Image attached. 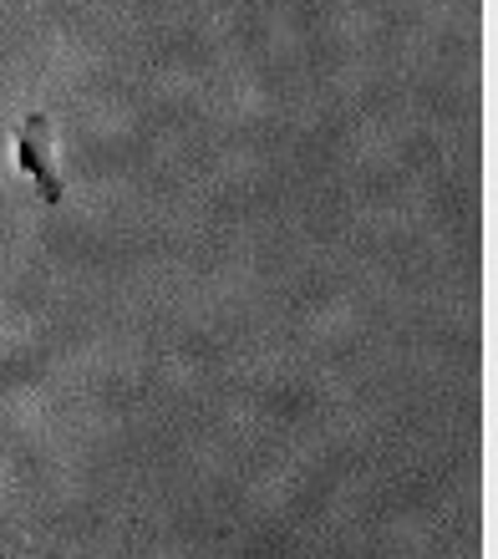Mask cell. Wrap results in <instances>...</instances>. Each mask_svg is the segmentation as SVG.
Wrapping results in <instances>:
<instances>
[{"label": "cell", "mask_w": 498, "mask_h": 559, "mask_svg": "<svg viewBox=\"0 0 498 559\" xmlns=\"http://www.w3.org/2000/svg\"><path fill=\"white\" fill-rule=\"evenodd\" d=\"M15 168L36 183L42 204H61L67 199V183L57 174V133H51L46 112H26L15 122Z\"/></svg>", "instance_id": "6da1fadb"}]
</instances>
